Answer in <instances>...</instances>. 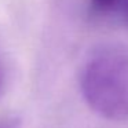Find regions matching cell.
Returning a JSON list of instances; mask_svg holds the SVG:
<instances>
[{"label":"cell","instance_id":"3957f363","mask_svg":"<svg viewBox=\"0 0 128 128\" xmlns=\"http://www.w3.org/2000/svg\"><path fill=\"white\" fill-rule=\"evenodd\" d=\"M3 86H4V68H3V62H2V56H0V95L3 91Z\"/></svg>","mask_w":128,"mask_h":128},{"label":"cell","instance_id":"7a4b0ae2","mask_svg":"<svg viewBox=\"0 0 128 128\" xmlns=\"http://www.w3.org/2000/svg\"><path fill=\"white\" fill-rule=\"evenodd\" d=\"M120 14H122L125 18H128V0H120L118 4V11Z\"/></svg>","mask_w":128,"mask_h":128},{"label":"cell","instance_id":"277c9868","mask_svg":"<svg viewBox=\"0 0 128 128\" xmlns=\"http://www.w3.org/2000/svg\"><path fill=\"white\" fill-rule=\"evenodd\" d=\"M0 128H12V127H10L8 124H6V122H0Z\"/></svg>","mask_w":128,"mask_h":128},{"label":"cell","instance_id":"6da1fadb","mask_svg":"<svg viewBox=\"0 0 128 128\" xmlns=\"http://www.w3.org/2000/svg\"><path fill=\"white\" fill-rule=\"evenodd\" d=\"M80 87L88 106L109 120L128 118V52L106 47L94 52L86 62Z\"/></svg>","mask_w":128,"mask_h":128}]
</instances>
